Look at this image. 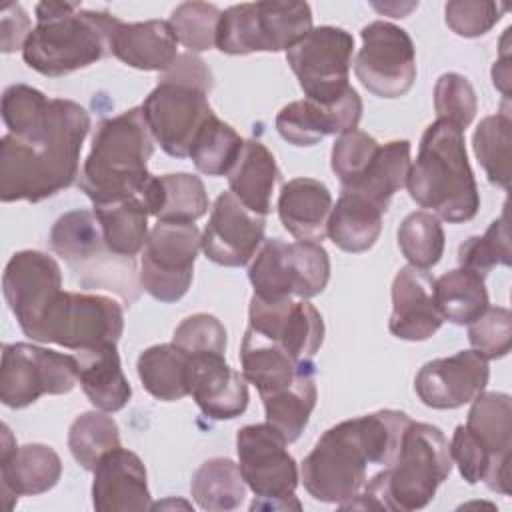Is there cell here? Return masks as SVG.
<instances>
[{
  "mask_svg": "<svg viewBox=\"0 0 512 512\" xmlns=\"http://www.w3.org/2000/svg\"><path fill=\"white\" fill-rule=\"evenodd\" d=\"M214 76L206 62L192 52L178 54L160 74L156 88L142 102V114L160 148L174 158H186L204 122L214 114L208 94Z\"/></svg>",
  "mask_w": 512,
  "mask_h": 512,
  "instance_id": "cell-7",
  "label": "cell"
},
{
  "mask_svg": "<svg viewBox=\"0 0 512 512\" xmlns=\"http://www.w3.org/2000/svg\"><path fill=\"white\" fill-rule=\"evenodd\" d=\"M0 446V484L8 510L18 496H36L58 484L62 460L54 448L46 444L16 446L6 424H2Z\"/></svg>",
  "mask_w": 512,
  "mask_h": 512,
  "instance_id": "cell-23",
  "label": "cell"
},
{
  "mask_svg": "<svg viewBox=\"0 0 512 512\" xmlns=\"http://www.w3.org/2000/svg\"><path fill=\"white\" fill-rule=\"evenodd\" d=\"M112 54L144 72H166L178 58V40L168 20L122 22L112 38Z\"/></svg>",
  "mask_w": 512,
  "mask_h": 512,
  "instance_id": "cell-29",
  "label": "cell"
},
{
  "mask_svg": "<svg viewBox=\"0 0 512 512\" xmlns=\"http://www.w3.org/2000/svg\"><path fill=\"white\" fill-rule=\"evenodd\" d=\"M50 248L68 264L76 282L86 290H108L124 300L126 306L140 296L136 258L112 252L90 210L62 214L50 230Z\"/></svg>",
  "mask_w": 512,
  "mask_h": 512,
  "instance_id": "cell-8",
  "label": "cell"
},
{
  "mask_svg": "<svg viewBox=\"0 0 512 512\" xmlns=\"http://www.w3.org/2000/svg\"><path fill=\"white\" fill-rule=\"evenodd\" d=\"M78 382L74 354L28 342L2 344L0 400L8 408H26L44 394H68Z\"/></svg>",
  "mask_w": 512,
  "mask_h": 512,
  "instance_id": "cell-13",
  "label": "cell"
},
{
  "mask_svg": "<svg viewBox=\"0 0 512 512\" xmlns=\"http://www.w3.org/2000/svg\"><path fill=\"white\" fill-rule=\"evenodd\" d=\"M472 350L486 360L504 358L512 346V314L502 306H488L474 322L468 324Z\"/></svg>",
  "mask_w": 512,
  "mask_h": 512,
  "instance_id": "cell-48",
  "label": "cell"
},
{
  "mask_svg": "<svg viewBox=\"0 0 512 512\" xmlns=\"http://www.w3.org/2000/svg\"><path fill=\"white\" fill-rule=\"evenodd\" d=\"M362 116V98L350 86L344 96L332 104L314 100H294L276 114L278 134L294 146H314L328 134L356 130Z\"/></svg>",
  "mask_w": 512,
  "mask_h": 512,
  "instance_id": "cell-22",
  "label": "cell"
},
{
  "mask_svg": "<svg viewBox=\"0 0 512 512\" xmlns=\"http://www.w3.org/2000/svg\"><path fill=\"white\" fill-rule=\"evenodd\" d=\"M410 164L412 162L408 140H392L384 146L380 144L364 174L354 184L344 186L342 190L360 194L382 212H386L392 196L406 186Z\"/></svg>",
  "mask_w": 512,
  "mask_h": 512,
  "instance_id": "cell-34",
  "label": "cell"
},
{
  "mask_svg": "<svg viewBox=\"0 0 512 512\" xmlns=\"http://www.w3.org/2000/svg\"><path fill=\"white\" fill-rule=\"evenodd\" d=\"M230 192L252 212L266 216L272 210V192L280 180L274 154L260 140H244L242 152L226 174Z\"/></svg>",
  "mask_w": 512,
  "mask_h": 512,
  "instance_id": "cell-31",
  "label": "cell"
},
{
  "mask_svg": "<svg viewBox=\"0 0 512 512\" xmlns=\"http://www.w3.org/2000/svg\"><path fill=\"white\" fill-rule=\"evenodd\" d=\"M278 216L284 230L300 242H322L328 236L332 194L316 178H292L278 196Z\"/></svg>",
  "mask_w": 512,
  "mask_h": 512,
  "instance_id": "cell-28",
  "label": "cell"
},
{
  "mask_svg": "<svg viewBox=\"0 0 512 512\" xmlns=\"http://www.w3.org/2000/svg\"><path fill=\"white\" fill-rule=\"evenodd\" d=\"M144 204L158 222H196L208 212L210 200L198 176L176 172L152 176Z\"/></svg>",
  "mask_w": 512,
  "mask_h": 512,
  "instance_id": "cell-32",
  "label": "cell"
},
{
  "mask_svg": "<svg viewBox=\"0 0 512 512\" xmlns=\"http://www.w3.org/2000/svg\"><path fill=\"white\" fill-rule=\"evenodd\" d=\"M476 92L466 76L458 72H446L436 80L434 86V110L436 116L466 128L476 116Z\"/></svg>",
  "mask_w": 512,
  "mask_h": 512,
  "instance_id": "cell-47",
  "label": "cell"
},
{
  "mask_svg": "<svg viewBox=\"0 0 512 512\" xmlns=\"http://www.w3.org/2000/svg\"><path fill=\"white\" fill-rule=\"evenodd\" d=\"M136 370L146 392L162 402L190 394V356L172 342L146 348L138 356Z\"/></svg>",
  "mask_w": 512,
  "mask_h": 512,
  "instance_id": "cell-35",
  "label": "cell"
},
{
  "mask_svg": "<svg viewBox=\"0 0 512 512\" xmlns=\"http://www.w3.org/2000/svg\"><path fill=\"white\" fill-rule=\"evenodd\" d=\"M474 446L486 456L490 476L486 486L508 496L512 458V400L504 392H482L472 400L466 424H462Z\"/></svg>",
  "mask_w": 512,
  "mask_h": 512,
  "instance_id": "cell-19",
  "label": "cell"
},
{
  "mask_svg": "<svg viewBox=\"0 0 512 512\" xmlns=\"http://www.w3.org/2000/svg\"><path fill=\"white\" fill-rule=\"evenodd\" d=\"M288 442L270 424H248L236 434L238 468L254 492L250 510H300L296 486L300 480Z\"/></svg>",
  "mask_w": 512,
  "mask_h": 512,
  "instance_id": "cell-12",
  "label": "cell"
},
{
  "mask_svg": "<svg viewBox=\"0 0 512 512\" xmlns=\"http://www.w3.org/2000/svg\"><path fill=\"white\" fill-rule=\"evenodd\" d=\"M266 216L248 210L230 190L218 194L202 232V252L220 266H246L264 242Z\"/></svg>",
  "mask_w": 512,
  "mask_h": 512,
  "instance_id": "cell-17",
  "label": "cell"
},
{
  "mask_svg": "<svg viewBox=\"0 0 512 512\" xmlns=\"http://www.w3.org/2000/svg\"><path fill=\"white\" fill-rule=\"evenodd\" d=\"M50 98L28 84H12L2 94V120L10 134L22 136L46 114Z\"/></svg>",
  "mask_w": 512,
  "mask_h": 512,
  "instance_id": "cell-49",
  "label": "cell"
},
{
  "mask_svg": "<svg viewBox=\"0 0 512 512\" xmlns=\"http://www.w3.org/2000/svg\"><path fill=\"white\" fill-rule=\"evenodd\" d=\"M378 148L376 138L362 130H350L336 138L330 152V166L342 188L354 184L364 174Z\"/></svg>",
  "mask_w": 512,
  "mask_h": 512,
  "instance_id": "cell-46",
  "label": "cell"
},
{
  "mask_svg": "<svg viewBox=\"0 0 512 512\" xmlns=\"http://www.w3.org/2000/svg\"><path fill=\"white\" fill-rule=\"evenodd\" d=\"M434 300L440 316L458 326L474 322L490 306L484 278L462 266L434 280Z\"/></svg>",
  "mask_w": 512,
  "mask_h": 512,
  "instance_id": "cell-37",
  "label": "cell"
},
{
  "mask_svg": "<svg viewBox=\"0 0 512 512\" xmlns=\"http://www.w3.org/2000/svg\"><path fill=\"white\" fill-rule=\"evenodd\" d=\"M472 146L488 180L494 186L508 190L512 158V116L508 102H504L500 112L480 120L472 136Z\"/></svg>",
  "mask_w": 512,
  "mask_h": 512,
  "instance_id": "cell-39",
  "label": "cell"
},
{
  "mask_svg": "<svg viewBox=\"0 0 512 512\" xmlns=\"http://www.w3.org/2000/svg\"><path fill=\"white\" fill-rule=\"evenodd\" d=\"M312 30L306 2H244L220 16L216 48L230 56L280 52L292 48Z\"/></svg>",
  "mask_w": 512,
  "mask_h": 512,
  "instance_id": "cell-10",
  "label": "cell"
},
{
  "mask_svg": "<svg viewBox=\"0 0 512 512\" xmlns=\"http://www.w3.org/2000/svg\"><path fill=\"white\" fill-rule=\"evenodd\" d=\"M200 250L202 234L194 222H156L142 250L140 286L160 302L180 300L192 284Z\"/></svg>",
  "mask_w": 512,
  "mask_h": 512,
  "instance_id": "cell-14",
  "label": "cell"
},
{
  "mask_svg": "<svg viewBox=\"0 0 512 512\" xmlns=\"http://www.w3.org/2000/svg\"><path fill=\"white\" fill-rule=\"evenodd\" d=\"M244 140L240 134L216 114H212L196 134L188 158L198 172L208 176H224L236 164Z\"/></svg>",
  "mask_w": 512,
  "mask_h": 512,
  "instance_id": "cell-41",
  "label": "cell"
},
{
  "mask_svg": "<svg viewBox=\"0 0 512 512\" xmlns=\"http://www.w3.org/2000/svg\"><path fill=\"white\" fill-rule=\"evenodd\" d=\"M30 18L24 12V8L16 2H10L2 8L0 18V46L4 54H10L18 48H24L28 36H30Z\"/></svg>",
  "mask_w": 512,
  "mask_h": 512,
  "instance_id": "cell-52",
  "label": "cell"
},
{
  "mask_svg": "<svg viewBox=\"0 0 512 512\" xmlns=\"http://www.w3.org/2000/svg\"><path fill=\"white\" fill-rule=\"evenodd\" d=\"M354 38L344 28L316 26L286 50V62L308 100L332 104L350 88Z\"/></svg>",
  "mask_w": 512,
  "mask_h": 512,
  "instance_id": "cell-15",
  "label": "cell"
},
{
  "mask_svg": "<svg viewBox=\"0 0 512 512\" xmlns=\"http://www.w3.org/2000/svg\"><path fill=\"white\" fill-rule=\"evenodd\" d=\"M122 332L124 310L114 298L60 290L26 336L34 342H52L78 352L116 344Z\"/></svg>",
  "mask_w": 512,
  "mask_h": 512,
  "instance_id": "cell-9",
  "label": "cell"
},
{
  "mask_svg": "<svg viewBox=\"0 0 512 512\" xmlns=\"http://www.w3.org/2000/svg\"><path fill=\"white\" fill-rule=\"evenodd\" d=\"M434 300V278L420 268L404 266L392 282V314L388 330L392 336L410 342L428 340L440 326Z\"/></svg>",
  "mask_w": 512,
  "mask_h": 512,
  "instance_id": "cell-25",
  "label": "cell"
},
{
  "mask_svg": "<svg viewBox=\"0 0 512 512\" xmlns=\"http://www.w3.org/2000/svg\"><path fill=\"white\" fill-rule=\"evenodd\" d=\"M444 242L446 238L440 220L426 210L408 214L398 228V246L402 256L408 260V266L420 270H430L440 262Z\"/></svg>",
  "mask_w": 512,
  "mask_h": 512,
  "instance_id": "cell-43",
  "label": "cell"
},
{
  "mask_svg": "<svg viewBox=\"0 0 512 512\" xmlns=\"http://www.w3.org/2000/svg\"><path fill=\"white\" fill-rule=\"evenodd\" d=\"M410 416L378 410L328 428L300 464L306 492L326 504H346L366 484V466H388L400 448Z\"/></svg>",
  "mask_w": 512,
  "mask_h": 512,
  "instance_id": "cell-2",
  "label": "cell"
},
{
  "mask_svg": "<svg viewBox=\"0 0 512 512\" xmlns=\"http://www.w3.org/2000/svg\"><path fill=\"white\" fill-rule=\"evenodd\" d=\"M240 364L244 380L256 386L262 400L288 390L304 370L314 366L312 360H296L282 344L250 326L242 338Z\"/></svg>",
  "mask_w": 512,
  "mask_h": 512,
  "instance_id": "cell-27",
  "label": "cell"
},
{
  "mask_svg": "<svg viewBox=\"0 0 512 512\" xmlns=\"http://www.w3.org/2000/svg\"><path fill=\"white\" fill-rule=\"evenodd\" d=\"M220 16L222 12L214 4L182 2L172 10L168 22L176 34V40L194 54L216 46Z\"/></svg>",
  "mask_w": 512,
  "mask_h": 512,
  "instance_id": "cell-45",
  "label": "cell"
},
{
  "mask_svg": "<svg viewBox=\"0 0 512 512\" xmlns=\"http://www.w3.org/2000/svg\"><path fill=\"white\" fill-rule=\"evenodd\" d=\"M94 216L98 218L106 246L126 258H136L148 238V208L144 198H128L110 204H96Z\"/></svg>",
  "mask_w": 512,
  "mask_h": 512,
  "instance_id": "cell-36",
  "label": "cell"
},
{
  "mask_svg": "<svg viewBox=\"0 0 512 512\" xmlns=\"http://www.w3.org/2000/svg\"><path fill=\"white\" fill-rule=\"evenodd\" d=\"M316 396L314 366H310L288 390L262 400L266 424H270L288 444L298 440L316 406Z\"/></svg>",
  "mask_w": 512,
  "mask_h": 512,
  "instance_id": "cell-40",
  "label": "cell"
},
{
  "mask_svg": "<svg viewBox=\"0 0 512 512\" xmlns=\"http://www.w3.org/2000/svg\"><path fill=\"white\" fill-rule=\"evenodd\" d=\"M450 472L452 456L444 432L434 424L410 420L396 458L340 508L420 510L432 502Z\"/></svg>",
  "mask_w": 512,
  "mask_h": 512,
  "instance_id": "cell-3",
  "label": "cell"
},
{
  "mask_svg": "<svg viewBox=\"0 0 512 512\" xmlns=\"http://www.w3.org/2000/svg\"><path fill=\"white\" fill-rule=\"evenodd\" d=\"M90 130L84 106L52 98L44 118L26 134L0 142V200L42 202L78 182L80 152Z\"/></svg>",
  "mask_w": 512,
  "mask_h": 512,
  "instance_id": "cell-1",
  "label": "cell"
},
{
  "mask_svg": "<svg viewBox=\"0 0 512 512\" xmlns=\"http://www.w3.org/2000/svg\"><path fill=\"white\" fill-rule=\"evenodd\" d=\"M78 362V382L96 410L118 412L132 396L120 364L116 344L74 352Z\"/></svg>",
  "mask_w": 512,
  "mask_h": 512,
  "instance_id": "cell-30",
  "label": "cell"
},
{
  "mask_svg": "<svg viewBox=\"0 0 512 512\" xmlns=\"http://www.w3.org/2000/svg\"><path fill=\"white\" fill-rule=\"evenodd\" d=\"M188 354V352H186ZM190 356V396L212 420H232L248 406V386L240 372L228 366L224 354Z\"/></svg>",
  "mask_w": 512,
  "mask_h": 512,
  "instance_id": "cell-26",
  "label": "cell"
},
{
  "mask_svg": "<svg viewBox=\"0 0 512 512\" xmlns=\"http://www.w3.org/2000/svg\"><path fill=\"white\" fill-rule=\"evenodd\" d=\"M92 472V504L98 512H140L152 508L146 468L132 450L122 446L110 450Z\"/></svg>",
  "mask_w": 512,
  "mask_h": 512,
  "instance_id": "cell-24",
  "label": "cell"
},
{
  "mask_svg": "<svg viewBox=\"0 0 512 512\" xmlns=\"http://www.w3.org/2000/svg\"><path fill=\"white\" fill-rule=\"evenodd\" d=\"M406 188L410 198L438 220L460 224L478 214L480 194L468 164L462 128L436 118L424 130Z\"/></svg>",
  "mask_w": 512,
  "mask_h": 512,
  "instance_id": "cell-6",
  "label": "cell"
},
{
  "mask_svg": "<svg viewBox=\"0 0 512 512\" xmlns=\"http://www.w3.org/2000/svg\"><path fill=\"white\" fill-rule=\"evenodd\" d=\"M448 28L462 38L486 34L506 12L504 4L480 0H452L444 8Z\"/></svg>",
  "mask_w": 512,
  "mask_h": 512,
  "instance_id": "cell-51",
  "label": "cell"
},
{
  "mask_svg": "<svg viewBox=\"0 0 512 512\" xmlns=\"http://www.w3.org/2000/svg\"><path fill=\"white\" fill-rule=\"evenodd\" d=\"M172 344L188 354H224L226 352V328L224 324L206 312L184 318L174 334Z\"/></svg>",
  "mask_w": 512,
  "mask_h": 512,
  "instance_id": "cell-50",
  "label": "cell"
},
{
  "mask_svg": "<svg viewBox=\"0 0 512 512\" xmlns=\"http://www.w3.org/2000/svg\"><path fill=\"white\" fill-rule=\"evenodd\" d=\"M120 446L118 424L104 410L82 412L68 430V448L84 470H94L104 454Z\"/></svg>",
  "mask_w": 512,
  "mask_h": 512,
  "instance_id": "cell-42",
  "label": "cell"
},
{
  "mask_svg": "<svg viewBox=\"0 0 512 512\" xmlns=\"http://www.w3.org/2000/svg\"><path fill=\"white\" fill-rule=\"evenodd\" d=\"M248 326L282 344L296 360H312L324 340L322 314L308 300L250 298Z\"/></svg>",
  "mask_w": 512,
  "mask_h": 512,
  "instance_id": "cell-21",
  "label": "cell"
},
{
  "mask_svg": "<svg viewBox=\"0 0 512 512\" xmlns=\"http://www.w3.org/2000/svg\"><path fill=\"white\" fill-rule=\"evenodd\" d=\"M60 288V266L46 252L20 250L12 254L4 268V298L24 334L36 324L42 310L60 292Z\"/></svg>",
  "mask_w": 512,
  "mask_h": 512,
  "instance_id": "cell-18",
  "label": "cell"
},
{
  "mask_svg": "<svg viewBox=\"0 0 512 512\" xmlns=\"http://www.w3.org/2000/svg\"><path fill=\"white\" fill-rule=\"evenodd\" d=\"M488 376V360L480 352L460 350L426 362L414 378V390L428 408L454 410L482 394Z\"/></svg>",
  "mask_w": 512,
  "mask_h": 512,
  "instance_id": "cell-20",
  "label": "cell"
},
{
  "mask_svg": "<svg viewBox=\"0 0 512 512\" xmlns=\"http://www.w3.org/2000/svg\"><path fill=\"white\" fill-rule=\"evenodd\" d=\"M510 262H512V252H510L508 210L504 206L502 216L488 226L484 236H470L460 244L458 264L486 278L494 266L498 264L510 266Z\"/></svg>",
  "mask_w": 512,
  "mask_h": 512,
  "instance_id": "cell-44",
  "label": "cell"
},
{
  "mask_svg": "<svg viewBox=\"0 0 512 512\" xmlns=\"http://www.w3.org/2000/svg\"><path fill=\"white\" fill-rule=\"evenodd\" d=\"M118 24L114 14L84 10L80 2H40L22 58L42 76L58 78L76 72L112 54Z\"/></svg>",
  "mask_w": 512,
  "mask_h": 512,
  "instance_id": "cell-4",
  "label": "cell"
},
{
  "mask_svg": "<svg viewBox=\"0 0 512 512\" xmlns=\"http://www.w3.org/2000/svg\"><path fill=\"white\" fill-rule=\"evenodd\" d=\"M152 154L154 138L140 106L104 118L96 126L76 184L94 206L144 198L152 180L148 172Z\"/></svg>",
  "mask_w": 512,
  "mask_h": 512,
  "instance_id": "cell-5",
  "label": "cell"
},
{
  "mask_svg": "<svg viewBox=\"0 0 512 512\" xmlns=\"http://www.w3.org/2000/svg\"><path fill=\"white\" fill-rule=\"evenodd\" d=\"M382 210L360 194L342 190L328 218V236L344 252L370 250L382 230Z\"/></svg>",
  "mask_w": 512,
  "mask_h": 512,
  "instance_id": "cell-33",
  "label": "cell"
},
{
  "mask_svg": "<svg viewBox=\"0 0 512 512\" xmlns=\"http://www.w3.org/2000/svg\"><path fill=\"white\" fill-rule=\"evenodd\" d=\"M510 32H512V28L504 30V36H502V42H500V56L496 58V62L492 66L494 86L502 92L504 100L510 98V46H508Z\"/></svg>",
  "mask_w": 512,
  "mask_h": 512,
  "instance_id": "cell-53",
  "label": "cell"
},
{
  "mask_svg": "<svg viewBox=\"0 0 512 512\" xmlns=\"http://www.w3.org/2000/svg\"><path fill=\"white\" fill-rule=\"evenodd\" d=\"M362 48L354 60L360 84L380 98L404 96L416 80V48L408 32L376 20L360 30Z\"/></svg>",
  "mask_w": 512,
  "mask_h": 512,
  "instance_id": "cell-16",
  "label": "cell"
},
{
  "mask_svg": "<svg viewBox=\"0 0 512 512\" xmlns=\"http://www.w3.org/2000/svg\"><path fill=\"white\" fill-rule=\"evenodd\" d=\"M248 280L260 300H308L324 292L330 280V258L318 242H284L268 238L256 252Z\"/></svg>",
  "mask_w": 512,
  "mask_h": 512,
  "instance_id": "cell-11",
  "label": "cell"
},
{
  "mask_svg": "<svg viewBox=\"0 0 512 512\" xmlns=\"http://www.w3.org/2000/svg\"><path fill=\"white\" fill-rule=\"evenodd\" d=\"M190 494L198 508L208 512H226L242 504L246 496V482L236 462L230 458H210L192 474Z\"/></svg>",
  "mask_w": 512,
  "mask_h": 512,
  "instance_id": "cell-38",
  "label": "cell"
}]
</instances>
